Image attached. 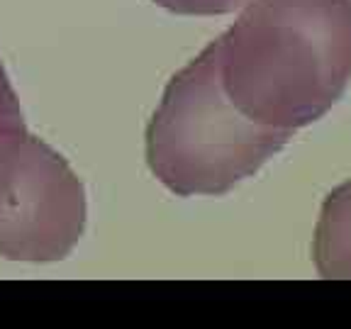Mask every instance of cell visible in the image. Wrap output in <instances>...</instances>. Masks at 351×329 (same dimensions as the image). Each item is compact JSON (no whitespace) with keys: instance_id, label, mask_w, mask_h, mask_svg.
<instances>
[{"instance_id":"cell-1","label":"cell","mask_w":351,"mask_h":329,"mask_svg":"<svg viewBox=\"0 0 351 329\" xmlns=\"http://www.w3.org/2000/svg\"><path fill=\"white\" fill-rule=\"evenodd\" d=\"M217 44L234 108L295 132L327 115L351 81V0H249Z\"/></svg>"},{"instance_id":"cell-2","label":"cell","mask_w":351,"mask_h":329,"mask_svg":"<svg viewBox=\"0 0 351 329\" xmlns=\"http://www.w3.org/2000/svg\"><path fill=\"white\" fill-rule=\"evenodd\" d=\"M291 134L234 108L215 39L166 86L147 130V164L176 195H225L274 159Z\"/></svg>"},{"instance_id":"cell-3","label":"cell","mask_w":351,"mask_h":329,"mask_svg":"<svg viewBox=\"0 0 351 329\" xmlns=\"http://www.w3.org/2000/svg\"><path fill=\"white\" fill-rule=\"evenodd\" d=\"M86 215V191L69 161L25 120L0 117V256L61 261L83 236Z\"/></svg>"},{"instance_id":"cell-4","label":"cell","mask_w":351,"mask_h":329,"mask_svg":"<svg viewBox=\"0 0 351 329\" xmlns=\"http://www.w3.org/2000/svg\"><path fill=\"white\" fill-rule=\"evenodd\" d=\"M313 256L322 278H351V181L335 188L324 200Z\"/></svg>"},{"instance_id":"cell-5","label":"cell","mask_w":351,"mask_h":329,"mask_svg":"<svg viewBox=\"0 0 351 329\" xmlns=\"http://www.w3.org/2000/svg\"><path fill=\"white\" fill-rule=\"evenodd\" d=\"M176 15H225L239 8L244 0H154Z\"/></svg>"},{"instance_id":"cell-6","label":"cell","mask_w":351,"mask_h":329,"mask_svg":"<svg viewBox=\"0 0 351 329\" xmlns=\"http://www.w3.org/2000/svg\"><path fill=\"white\" fill-rule=\"evenodd\" d=\"M0 117L3 120H22L20 100H17L15 88L10 86V78H8L3 64H0Z\"/></svg>"}]
</instances>
